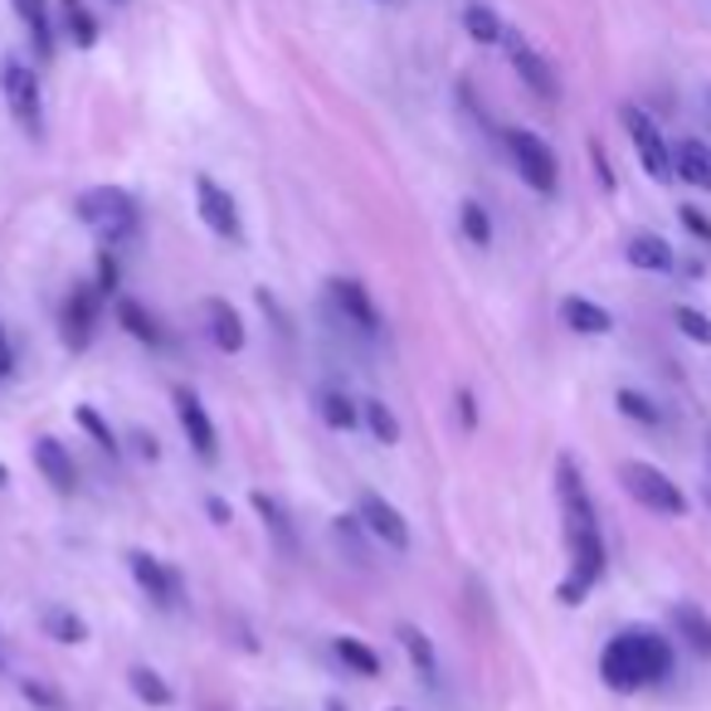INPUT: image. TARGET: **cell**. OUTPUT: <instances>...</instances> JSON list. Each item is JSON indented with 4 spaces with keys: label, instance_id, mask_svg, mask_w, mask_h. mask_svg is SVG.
Instances as JSON below:
<instances>
[{
    "label": "cell",
    "instance_id": "1",
    "mask_svg": "<svg viewBox=\"0 0 711 711\" xmlns=\"http://www.w3.org/2000/svg\"><path fill=\"white\" fill-rule=\"evenodd\" d=\"M668 672H672V643L658 629H624L599 653V678L619 697L658 688Z\"/></svg>",
    "mask_w": 711,
    "mask_h": 711
},
{
    "label": "cell",
    "instance_id": "2",
    "mask_svg": "<svg viewBox=\"0 0 711 711\" xmlns=\"http://www.w3.org/2000/svg\"><path fill=\"white\" fill-rule=\"evenodd\" d=\"M79 219L93 229L97 239H103V249H117L122 239L137 229V200H132L122 186H93L79 195Z\"/></svg>",
    "mask_w": 711,
    "mask_h": 711
},
{
    "label": "cell",
    "instance_id": "3",
    "mask_svg": "<svg viewBox=\"0 0 711 711\" xmlns=\"http://www.w3.org/2000/svg\"><path fill=\"white\" fill-rule=\"evenodd\" d=\"M619 483H624V493L639 502V507L658 512V517H688V493H682L663 468H653V463L624 458L619 463Z\"/></svg>",
    "mask_w": 711,
    "mask_h": 711
},
{
    "label": "cell",
    "instance_id": "4",
    "mask_svg": "<svg viewBox=\"0 0 711 711\" xmlns=\"http://www.w3.org/2000/svg\"><path fill=\"white\" fill-rule=\"evenodd\" d=\"M566 542H570V570H566V580H560L556 599L566 609H575V605H585V595H590L599 580H605L609 560H605V536L599 532H570Z\"/></svg>",
    "mask_w": 711,
    "mask_h": 711
},
{
    "label": "cell",
    "instance_id": "5",
    "mask_svg": "<svg viewBox=\"0 0 711 711\" xmlns=\"http://www.w3.org/2000/svg\"><path fill=\"white\" fill-rule=\"evenodd\" d=\"M502 142H507V156H512V166H517V176L526 181V186L542 190V195H556V186H560L556 152H550V146L536 137V132L507 127V132H502Z\"/></svg>",
    "mask_w": 711,
    "mask_h": 711
},
{
    "label": "cell",
    "instance_id": "6",
    "mask_svg": "<svg viewBox=\"0 0 711 711\" xmlns=\"http://www.w3.org/2000/svg\"><path fill=\"white\" fill-rule=\"evenodd\" d=\"M0 93H6V103H10V117H16L30 137H40L44 132V97H40L34 69L20 64V59H6V64H0Z\"/></svg>",
    "mask_w": 711,
    "mask_h": 711
},
{
    "label": "cell",
    "instance_id": "7",
    "mask_svg": "<svg viewBox=\"0 0 711 711\" xmlns=\"http://www.w3.org/2000/svg\"><path fill=\"white\" fill-rule=\"evenodd\" d=\"M619 117H624V127H629V142H633V152H639V162H643L648 176H653V181H672V176H678V171H672V146L663 142L658 122L648 117L643 107H633V103H624Z\"/></svg>",
    "mask_w": 711,
    "mask_h": 711
},
{
    "label": "cell",
    "instance_id": "8",
    "mask_svg": "<svg viewBox=\"0 0 711 711\" xmlns=\"http://www.w3.org/2000/svg\"><path fill=\"white\" fill-rule=\"evenodd\" d=\"M556 493H560V517H566V536L570 532H599V512L590 502V487H585L580 468H575V458L556 463Z\"/></svg>",
    "mask_w": 711,
    "mask_h": 711
},
{
    "label": "cell",
    "instance_id": "9",
    "mask_svg": "<svg viewBox=\"0 0 711 711\" xmlns=\"http://www.w3.org/2000/svg\"><path fill=\"white\" fill-rule=\"evenodd\" d=\"M195 205H200V219L210 225V235H219V239H244L235 195L219 186L215 176H195Z\"/></svg>",
    "mask_w": 711,
    "mask_h": 711
},
{
    "label": "cell",
    "instance_id": "10",
    "mask_svg": "<svg viewBox=\"0 0 711 711\" xmlns=\"http://www.w3.org/2000/svg\"><path fill=\"white\" fill-rule=\"evenodd\" d=\"M356 517H361L365 532H371L375 542H385L390 550H410V522L400 517L395 502H385L380 493H361V502H356Z\"/></svg>",
    "mask_w": 711,
    "mask_h": 711
},
{
    "label": "cell",
    "instance_id": "11",
    "mask_svg": "<svg viewBox=\"0 0 711 711\" xmlns=\"http://www.w3.org/2000/svg\"><path fill=\"white\" fill-rule=\"evenodd\" d=\"M176 420H181V434L190 439V449L200 453L205 463L219 458V434H215V420L205 414V404L195 390H176Z\"/></svg>",
    "mask_w": 711,
    "mask_h": 711
},
{
    "label": "cell",
    "instance_id": "12",
    "mask_svg": "<svg viewBox=\"0 0 711 711\" xmlns=\"http://www.w3.org/2000/svg\"><path fill=\"white\" fill-rule=\"evenodd\" d=\"M132 575H137V585H142V595L152 599L156 609H176L181 605V575L166 566V560H156V556H146V550H132Z\"/></svg>",
    "mask_w": 711,
    "mask_h": 711
},
{
    "label": "cell",
    "instance_id": "13",
    "mask_svg": "<svg viewBox=\"0 0 711 711\" xmlns=\"http://www.w3.org/2000/svg\"><path fill=\"white\" fill-rule=\"evenodd\" d=\"M97 284H79L69 292V302H64V347L69 351H83L93 341V327H97Z\"/></svg>",
    "mask_w": 711,
    "mask_h": 711
},
{
    "label": "cell",
    "instance_id": "14",
    "mask_svg": "<svg viewBox=\"0 0 711 711\" xmlns=\"http://www.w3.org/2000/svg\"><path fill=\"white\" fill-rule=\"evenodd\" d=\"M502 44H507L512 69L522 73V83H526V89H532V93H542V97H556V93H560V83H556V73H550V64H546L542 54H536L532 44L522 40L517 30H502Z\"/></svg>",
    "mask_w": 711,
    "mask_h": 711
},
{
    "label": "cell",
    "instance_id": "15",
    "mask_svg": "<svg viewBox=\"0 0 711 711\" xmlns=\"http://www.w3.org/2000/svg\"><path fill=\"white\" fill-rule=\"evenodd\" d=\"M332 302H337V312L347 317V322L356 327V332H365V337H375L380 332V312H375V302H371V292H365L356 278H332Z\"/></svg>",
    "mask_w": 711,
    "mask_h": 711
},
{
    "label": "cell",
    "instance_id": "16",
    "mask_svg": "<svg viewBox=\"0 0 711 711\" xmlns=\"http://www.w3.org/2000/svg\"><path fill=\"white\" fill-rule=\"evenodd\" d=\"M34 463H40V473H44V483L54 487V493H73L79 487V468H73V458H69V449L59 444V439H34Z\"/></svg>",
    "mask_w": 711,
    "mask_h": 711
},
{
    "label": "cell",
    "instance_id": "17",
    "mask_svg": "<svg viewBox=\"0 0 711 711\" xmlns=\"http://www.w3.org/2000/svg\"><path fill=\"white\" fill-rule=\"evenodd\" d=\"M668 619H672V633H678V639L688 643L697 658H711V615H707L702 605H692V599H678Z\"/></svg>",
    "mask_w": 711,
    "mask_h": 711
},
{
    "label": "cell",
    "instance_id": "18",
    "mask_svg": "<svg viewBox=\"0 0 711 711\" xmlns=\"http://www.w3.org/2000/svg\"><path fill=\"white\" fill-rule=\"evenodd\" d=\"M560 322H566L570 332H580V337H609V332H615V317H609V308L580 298V292L560 298Z\"/></svg>",
    "mask_w": 711,
    "mask_h": 711
},
{
    "label": "cell",
    "instance_id": "19",
    "mask_svg": "<svg viewBox=\"0 0 711 711\" xmlns=\"http://www.w3.org/2000/svg\"><path fill=\"white\" fill-rule=\"evenodd\" d=\"M624 259H629L633 268H643V274H672L678 268V254H672V244L663 235H633L629 249H624Z\"/></svg>",
    "mask_w": 711,
    "mask_h": 711
},
{
    "label": "cell",
    "instance_id": "20",
    "mask_svg": "<svg viewBox=\"0 0 711 711\" xmlns=\"http://www.w3.org/2000/svg\"><path fill=\"white\" fill-rule=\"evenodd\" d=\"M672 171H678V176L688 181V186L711 190V146L697 142V137L678 142V146H672Z\"/></svg>",
    "mask_w": 711,
    "mask_h": 711
},
{
    "label": "cell",
    "instance_id": "21",
    "mask_svg": "<svg viewBox=\"0 0 711 711\" xmlns=\"http://www.w3.org/2000/svg\"><path fill=\"white\" fill-rule=\"evenodd\" d=\"M205 322H210V341L219 351H244V317L225 298L205 302Z\"/></svg>",
    "mask_w": 711,
    "mask_h": 711
},
{
    "label": "cell",
    "instance_id": "22",
    "mask_svg": "<svg viewBox=\"0 0 711 711\" xmlns=\"http://www.w3.org/2000/svg\"><path fill=\"white\" fill-rule=\"evenodd\" d=\"M254 512H259V517H264V526H268V532H274V542L278 546H284L288 550V556H292V550H298V532H292V517H288V507H284V502H278L274 493H264V487H254Z\"/></svg>",
    "mask_w": 711,
    "mask_h": 711
},
{
    "label": "cell",
    "instance_id": "23",
    "mask_svg": "<svg viewBox=\"0 0 711 711\" xmlns=\"http://www.w3.org/2000/svg\"><path fill=\"white\" fill-rule=\"evenodd\" d=\"M10 6H16V16L24 20V30H30L34 54L54 59V24H49V0H10Z\"/></svg>",
    "mask_w": 711,
    "mask_h": 711
},
{
    "label": "cell",
    "instance_id": "24",
    "mask_svg": "<svg viewBox=\"0 0 711 711\" xmlns=\"http://www.w3.org/2000/svg\"><path fill=\"white\" fill-rule=\"evenodd\" d=\"M59 24H64V34L79 49H93L97 44V16L83 0H59Z\"/></svg>",
    "mask_w": 711,
    "mask_h": 711
},
{
    "label": "cell",
    "instance_id": "25",
    "mask_svg": "<svg viewBox=\"0 0 711 711\" xmlns=\"http://www.w3.org/2000/svg\"><path fill=\"white\" fill-rule=\"evenodd\" d=\"M395 639H400L404 653H410L414 672H424V678L434 682V678H439V658H434V643H429V633H424V629H414V624H400Z\"/></svg>",
    "mask_w": 711,
    "mask_h": 711
},
{
    "label": "cell",
    "instance_id": "26",
    "mask_svg": "<svg viewBox=\"0 0 711 711\" xmlns=\"http://www.w3.org/2000/svg\"><path fill=\"white\" fill-rule=\"evenodd\" d=\"M317 414H322V424L327 429H356V420H361V404H356L347 390H322V395H317Z\"/></svg>",
    "mask_w": 711,
    "mask_h": 711
},
{
    "label": "cell",
    "instance_id": "27",
    "mask_svg": "<svg viewBox=\"0 0 711 711\" xmlns=\"http://www.w3.org/2000/svg\"><path fill=\"white\" fill-rule=\"evenodd\" d=\"M117 322L127 327L137 341H146V347H162V322H156L137 298H117Z\"/></svg>",
    "mask_w": 711,
    "mask_h": 711
},
{
    "label": "cell",
    "instance_id": "28",
    "mask_svg": "<svg viewBox=\"0 0 711 711\" xmlns=\"http://www.w3.org/2000/svg\"><path fill=\"white\" fill-rule=\"evenodd\" d=\"M127 682H132V692H137L146 707H171V702H176L171 682H166L156 668H146V663H142V668H132V672H127Z\"/></svg>",
    "mask_w": 711,
    "mask_h": 711
},
{
    "label": "cell",
    "instance_id": "29",
    "mask_svg": "<svg viewBox=\"0 0 711 711\" xmlns=\"http://www.w3.org/2000/svg\"><path fill=\"white\" fill-rule=\"evenodd\" d=\"M332 648H337L341 663H347V672H356V678H375V672H380V653H375V648H365L361 639H351V633H341Z\"/></svg>",
    "mask_w": 711,
    "mask_h": 711
},
{
    "label": "cell",
    "instance_id": "30",
    "mask_svg": "<svg viewBox=\"0 0 711 711\" xmlns=\"http://www.w3.org/2000/svg\"><path fill=\"white\" fill-rule=\"evenodd\" d=\"M44 633L49 639H59V643H83L89 639V624L73 615V609H64V605H49L44 609Z\"/></svg>",
    "mask_w": 711,
    "mask_h": 711
},
{
    "label": "cell",
    "instance_id": "31",
    "mask_svg": "<svg viewBox=\"0 0 711 711\" xmlns=\"http://www.w3.org/2000/svg\"><path fill=\"white\" fill-rule=\"evenodd\" d=\"M332 536H337L341 550H351V560H356L361 570L371 566V556H365V536H371V532H365L361 517H337V522H332Z\"/></svg>",
    "mask_w": 711,
    "mask_h": 711
},
{
    "label": "cell",
    "instance_id": "32",
    "mask_svg": "<svg viewBox=\"0 0 711 711\" xmlns=\"http://www.w3.org/2000/svg\"><path fill=\"white\" fill-rule=\"evenodd\" d=\"M361 414H365V429H371L380 444H400V420L385 400H361Z\"/></svg>",
    "mask_w": 711,
    "mask_h": 711
},
{
    "label": "cell",
    "instance_id": "33",
    "mask_svg": "<svg viewBox=\"0 0 711 711\" xmlns=\"http://www.w3.org/2000/svg\"><path fill=\"white\" fill-rule=\"evenodd\" d=\"M463 30H468L477 44H502V30H507V24H502L487 6H468L463 10Z\"/></svg>",
    "mask_w": 711,
    "mask_h": 711
},
{
    "label": "cell",
    "instance_id": "34",
    "mask_svg": "<svg viewBox=\"0 0 711 711\" xmlns=\"http://www.w3.org/2000/svg\"><path fill=\"white\" fill-rule=\"evenodd\" d=\"M615 404H619L624 420H633V424H658V420H663V410H658V404L648 400L643 390H629V385H624L619 395H615Z\"/></svg>",
    "mask_w": 711,
    "mask_h": 711
},
{
    "label": "cell",
    "instance_id": "35",
    "mask_svg": "<svg viewBox=\"0 0 711 711\" xmlns=\"http://www.w3.org/2000/svg\"><path fill=\"white\" fill-rule=\"evenodd\" d=\"M458 225H463V235H468V244H477V249H487V244H493V219H487V210L477 200H463Z\"/></svg>",
    "mask_w": 711,
    "mask_h": 711
},
{
    "label": "cell",
    "instance_id": "36",
    "mask_svg": "<svg viewBox=\"0 0 711 711\" xmlns=\"http://www.w3.org/2000/svg\"><path fill=\"white\" fill-rule=\"evenodd\" d=\"M672 322H678V332L688 337V341H697V347H711V317H707V312H697V308H688V302H678V308H672Z\"/></svg>",
    "mask_w": 711,
    "mask_h": 711
},
{
    "label": "cell",
    "instance_id": "37",
    "mask_svg": "<svg viewBox=\"0 0 711 711\" xmlns=\"http://www.w3.org/2000/svg\"><path fill=\"white\" fill-rule=\"evenodd\" d=\"M73 420H79V424H83V429H89V434L97 439V449L117 453V434H113V429H107V420L93 410V404H79V410H73Z\"/></svg>",
    "mask_w": 711,
    "mask_h": 711
},
{
    "label": "cell",
    "instance_id": "38",
    "mask_svg": "<svg viewBox=\"0 0 711 711\" xmlns=\"http://www.w3.org/2000/svg\"><path fill=\"white\" fill-rule=\"evenodd\" d=\"M117 284H122V268L113 259V249H97V292H103V298H113Z\"/></svg>",
    "mask_w": 711,
    "mask_h": 711
},
{
    "label": "cell",
    "instance_id": "39",
    "mask_svg": "<svg viewBox=\"0 0 711 711\" xmlns=\"http://www.w3.org/2000/svg\"><path fill=\"white\" fill-rule=\"evenodd\" d=\"M20 692H24V697H30V702H34V707H49V711H59V707H64V697H59L54 688H44V682H40V678H24V682H20Z\"/></svg>",
    "mask_w": 711,
    "mask_h": 711
},
{
    "label": "cell",
    "instance_id": "40",
    "mask_svg": "<svg viewBox=\"0 0 711 711\" xmlns=\"http://www.w3.org/2000/svg\"><path fill=\"white\" fill-rule=\"evenodd\" d=\"M678 219H682V225H688L692 235H697V239H702L707 249H711V219H707L702 210H697V205H678Z\"/></svg>",
    "mask_w": 711,
    "mask_h": 711
},
{
    "label": "cell",
    "instance_id": "41",
    "mask_svg": "<svg viewBox=\"0 0 711 711\" xmlns=\"http://www.w3.org/2000/svg\"><path fill=\"white\" fill-rule=\"evenodd\" d=\"M458 420H463V429H477V404L468 390H458Z\"/></svg>",
    "mask_w": 711,
    "mask_h": 711
},
{
    "label": "cell",
    "instance_id": "42",
    "mask_svg": "<svg viewBox=\"0 0 711 711\" xmlns=\"http://www.w3.org/2000/svg\"><path fill=\"white\" fill-rule=\"evenodd\" d=\"M10 371H16V347H10L6 327H0V375H10Z\"/></svg>",
    "mask_w": 711,
    "mask_h": 711
},
{
    "label": "cell",
    "instance_id": "43",
    "mask_svg": "<svg viewBox=\"0 0 711 711\" xmlns=\"http://www.w3.org/2000/svg\"><path fill=\"white\" fill-rule=\"evenodd\" d=\"M590 156H595V171H599V181H605V190H615V171H609L605 152H599V146H590Z\"/></svg>",
    "mask_w": 711,
    "mask_h": 711
},
{
    "label": "cell",
    "instance_id": "44",
    "mask_svg": "<svg viewBox=\"0 0 711 711\" xmlns=\"http://www.w3.org/2000/svg\"><path fill=\"white\" fill-rule=\"evenodd\" d=\"M205 512H210V517H215V526H229V517H235V512H229L219 497H210V502H205Z\"/></svg>",
    "mask_w": 711,
    "mask_h": 711
},
{
    "label": "cell",
    "instance_id": "45",
    "mask_svg": "<svg viewBox=\"0 0 711 711\" xmlns=\"http://www.w3.org/2000/svg\"><path fill=\"white\" fill-rule=\"evenodd\" d=\"M137 453H142V458H156V439H146V434H137Z\"/></svg>",
    "mask_w": 711,
    "mask_h": 711
},
{
    "label": "cell",
    "instance_id": "46",
    "mask_svg": "<svg viewBox=\"0 0 711 711\" xmlns=\"http://www.w3.org/2000/svg\"><path fill=\"white\" fill-rule=\"evenodd\" d=\"M10 483V468H6V463H0V487H6Z\"/></svg>",
    "mask_w": 711,
    "mask_h": 711
},
{
    "label": "cell",
    "instance_id": "47",
    "mask_svg": "<svg viewBox=\"0 0 711 711\" xmlns=\"http://www.w3.org/2000/svg\"><path fill=\"white\" fill-rule=\"evenodd\" d=\"M395 711H400V707H395Z\"/></svg>",
    "mask_w": 711,
    "mask_h": 711
}]
</instances>
